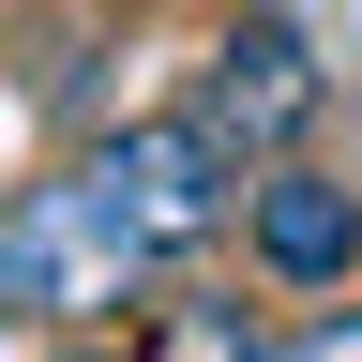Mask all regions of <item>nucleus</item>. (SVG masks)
<instances>
[{
    "instance_id": "nucleus-1",
    "label": "nucleus",
    "mask_w": 362,
    "mask_h": 362,
    "mask_svg": "<svg viewBox=\"0 0 362 362\" xmlns=\"http://www.w3.org/2000/svg\"><path fill=\"white\" fill-rule=\"evenodd\" d=\"M0 287H16L30 332H136L166 302V257L90 197V166H45L0 197Z\"/></svg>"
},
{
    "instance_id": "nucleus-2",
    "label": "nucleus",
    "mask_w": 362,
    "mask_h": 362,
    "mask_svg": "<svg viewBox=\"0 0 362 362\" xmlns=\"http://www.w3.org/2000/svg\"><path fill=\"white\" fill-rule=\"evenodd\" d=\"M76 166H90V197H106V211H121L166 272H197L211 242H242V181H257V166L226 151L197 106H166V121H106Z\"/></svg>"
},
{
    "instance_id": "nucleus-3",
    "label": "nucleus",
    "mask_w": 362,
    "mask_h": 362,
    "mask_svg": "<svg viewBox=\"0 0 362 362\" xmlns=\"http://www.w3.org/2000/svg\"><path fill=\"white\" fill-rule=\"evenodd\" d=\"M197 121H211L242 166H287L302 136L332 121V61H317V30L272 16V0H257V16H226L211 61H197Z\"/></svg>"
},
{
    "instance_id": "nucleus-4",
    "label": "nucleus",
    "mask_w": 362,
    "mask_h": 362,
    "mask_svg": "<svg viewBox=\"0 0 362 362\" xmlns=\"http://www.w3.org/2000/svg\"><path fill=\"white\" fill-rule=\"evenodd\" d=\"M242 272H257L272 302H332V287H362V181L317 166V151L257 166V181H242Z\"/></svg>"
},
{
    "instance_id": "nucleus-5",
    "label": "nucleus",
    "mask_w": 362,
    "mask_h": 362,
    "mask_svg": "<svg viewBox=\"0 0 362 362\" xmlns=\"http://www.w3.org/2000/svg\"><path fill=\"white\" fill-rule=\"evenodd\" d=\"M136 362H302L287 317H272V287H166L151 317H136Z\"/></svg>"
},
{
    "instance_id": "nucleus-6",
    "label": "nucleus",
    "mask_w": 362,
    "mask_h": 362,
    "mask_svg": "<svg viewBox=\"0 0 362 362\" xmlns=\"http://www.w3.org/2000/svg\"><path fill=\"white\" fill-rule=\"evenodd\" d=\"M287 347H302V362H362V287L302 302V317H287Z\"/></svg>"
},
{
    "instance_id": "nucleus-7",
    "label": "nucleus",
    "mask_w": 362,
    "mask_h": 362,
    "mask_svg": "<svg viewBox=\"0 0 362 362\" xmlns=\"http://www.w3.org/2000/svg\"><path fill=\"white\" fill-rule=\"evenodd\" d=\"M45 362H136V332H61Z\"/></svg>"
},
{
    "instance_id": "nucleus-8",
    "label": "nucleus",
    "mask_w": 362,
    "mask_h": 362,
    "mask_svg": "<svg viewBox=\"0 0 362 362\" xmlns=\"http://www.w3.org/2000/svg\"><path fill=\"white\" fill-rule=\"evenodd\" d=\"M0 317H16V287H0Z\"/></svg>"
}]
</instances>
